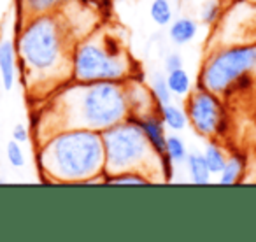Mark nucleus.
I'll return each mask as SVG.
<instances>
[{
    "instance_id": "f257e3e1",
    "label": "nucleus",
    "mask_w": 256,
    "mask_h": 242,
    "mask_svg": "<svg viewBox=\"0 0 256 242\" xmlns=\"http://www.w3.org/2000/svg\"><path fill=\"white\" fill-rule=\"evenodd\" d=\"M74 39L62 12L26 18L16 40L18 67L22 68L26 90L46 95V90L72 81Z\"/></svg>"
},
{
    "instance_id": "f03ea898",
    "label": "nucleus",
    "mask_w": 256,
    "mask_h": 242,
    "mask_svg": "<svg viewBox=\"0 0 256 242\" xmlns=\"http://www.w3.org/2000/svg\"><path fill=\"white\" fill-rule=\"evenodd\" d=\"M130 116L124 81L76 82L68 81L54 92L42 107V137L65 128H88L104 132ZM42 139V140H44Z\"/></svg>"
},
{
    "instance_id": "7ed1b4c3",
    "label": "nucleus",
    "mask_w": 256,
    "mask_h": 242,
    "mask_svg": "<svg viewBox=\"0 0 256 242\" xmlns=\"http://www.w3.org/2000/svg\"><path fill=\"white\" fill-rule=\"evenodd\" d=\"M37 164L50 182H106L102 134L88 128L58 130L39 142Z\"/></svg>"
},
{
    "instance_id": "20e7f679",
    "label": "nucleus",
    "mask_w": 256,
    "mask_h": 242,
    "mask_svg": "<svg viewBox=\"0 0 256 242\" xmlns=\"http://www.w3.org/2000/svg\"><path fill=\"white\" fill-rule=\"evenodd\" d=\"M134 60L110 32H96L79 40L72 51V81L123 82L134 78Z\"/></svg>"
},
{
    "instance_id": "39448f33",
    "label": "nucleus",
    "mask_w": 256,
    "mask_h": 242,
    "mask_svg": "<svg viewBox=\"0 0 256 242\" xmlns=\"http://www.w3.org/2000/svg\"><path fill=\"white\" fill-rule=\"evenodd\" d=\"M256 76V42L218 46L207 54L198 76V88L230 98L251 88Z\"/></svg>"
},
{
    "instance_id": "423d86ee",
    "label": "nucleus",
    "mask_w": 256,
    "mask_h": 242,
    "mask_svg": "<svg viewBox=\"0 0 256 242\" xmlns=\"http://www.w3.org/2000/svg\"><path fill=\"white\" fill-rule=\"evenodd\" d=\"M100 134L106 156V176L140 170L154 181V172L162 174V158L153 151L136 116H128Z\"/></svg>"
},
{
    "instance_id": "0eeeda50",
    "label": "nucleus",
    "mask_w": 256,
    "mask_h": 242,
    "mask_svg": "<svg viewBox=\"0 0 256 242\" xmlns=\"http://www.w3.org/2000/svg\"><path fill=\"white\" fill-rule=\"evenodd\" d=\"M186 116L196 136L223 140L228 132L224 98L206 88H196L186 96Z\"/></svg>"
},
{
    "instance_id": "6e6552de",
    "label": "nucleus",
    "mask_w": 256,
    "mask_h": 242,
    "mask_svg": "<svg viewBox=\"0 0 256 242\" xmlns=\"http://www.w3.org/2000/svg\"><path fill=\"white\" fill-rule=\"evenodd\" d=\"M124 95H126L130 116L144 118L148 114H154L160 110V106L154 100L150 86H146L137 76L124 81Z\"/></svg>"
},
{
    "instance_id": "1a4fd4ad",
    "label": "nucleus",
    "mask_w": 256,
    "mask_h": 242,
    "mask_svg": "<svg viewBox=\"0 0 256 242\" xmlns=\"http://www.w3.org/2000/svg\"><path fill=\"white\" fill-rule=\"evenodd\" d=\"M0 81L4 90L11 92L18 81V53L12 40H0Z\"/></svg>"
},
{
    "instance_id": "9d476101",
    "label": "nucleus",
    "mask_w": 256,
    "mask_h": 242,
    "mask_svg": "<svg viewBox=\"0 0 256 242\" xmlns=\"http://www.w3.org/2000/svg\"><path fill=\"white\" fill-rule=\"evenodd\" d=\"M137 123L142 128L146 139L150 140L153 151L158 156H164L165 148H167V134H165V123L162 121L160 114H148L144 118H137Z\"/></svg>"
},
{
    "instance_id": "9b49d317",
    "label": "nucleus",
    "mask_w": 256,
    "mask_h": 242,
    "mask_svg": "<svg viewBox=\"0 0 256 242\" xmlns=\"http://www.w3.org/2000/svg\"><path fill=\"white\" fill-rule=\"evenodd\" d=\"M196 34H198V22L190 16H179L172 20V23L168 25L167 36L176 46H186L195 39Z\"/></svg>"
},
{
    "instance_id": "f8f14e48",
    "label": "nucleus",
    "mask_w": 256,
    "mask_h": 242,
    "mask_svg": "<svg viewBox=\"0 0 256 242\" xmlns=\"http://www.w3.org/2000/svg\"><path fill=\"white\" fill-rule=\"evenodd\" d=\"M246 170H248V158H246V154L238 153V151L228 153L226 165L221 170V174L218 176V182L223 186L237 184V182L242 181Z\"/></svg>"
},
{
    "instance_id": "ddd939ff",
    "label": "nucleus",
    "mask_w": 256,
    "mask_h": 242,
    "mask_svg": "<svg viewBox=\"0 0 256 242\" xmlns=\"http://www.w3.org/2000/svg\"><path fill=\"white\" fill-rule=\"evenodd\" d=\"M72 4V0H20L22 11L28 18L40 14H53V12H62L65 8Z\"/></svg>"
},
{
    "instance_id": "4468645a",
    "label": "nucleus",
    "mask_w": 256,
    "mask_h": 242,
    "mask_svg": "<svg viewBox=\"0 0 256 242\" xmlns=\"http://www.w3.org/2000/svg\"><path fill=\"white\" fill-rule=\"evenodd\" d=\"M202 154H204V158H206V164H207V167H209L210 176H220L228 160L226 150L221 146L220 140L207 139V144L204 146Z\"/></svg>"
},
{
    "instance_id": "2eb2a0df",
    "label": "nucleus",
    "mask_w": 256,
    "mask_h": 242,
    "mask_svg": "<svg viewBox=\"0 0 256 242\" xmlns=\"http://www.w3.org/2000/svg\"><path fill=\"white\" fill-rule=\"evenodd\" d=\"M184 165H186V168H188L190 181H192L193 184H198V186L209 184L210 172H209V167H207L206 158H204L202 153H198V151L190 153L184 162Z\"/></svg>"
},
{
    "instance_id": "dca6fc26",
    "label": "nucleus",
    "mask_w": 256,
    "mask_h": 242,
    "mask_svg": "<svg viewBox=\"0 0 256 242\" xmlns=\"http://www.w3.org/2000/svg\"><path fill=\"white\" fill-rule=\"evenodd\" d=\"M158 114H160L162 121L165 123V128H170L172 132H181V130H184V126L188 125L186 110L174 102H168V104H165V106H162Z\"/></svg>"
},
{
    "instance_id": "f3484780",
    "label": "nucleus",
    "mask_w": 256,
    "mask_h": 242,
    "mask_svg": "<svg viewBox=\"0 0 256 242\" xmlns=\"http://www.w3.org/2000/svg\"><path fill=\"white\" fill-rule=\"evenodd\" d=\"M165 78H167V84H168V88H170L172 95L178 96V98H186V96L193 92L192 78H190L188 70H186L184 67L167 72Z\"/></svg>"
},
{
    "instance_id": "a211bd4d",
    "label": "nucleus",
    "mask_w": 256,
    "mask_h": 242,
    "mask_svg": "<svg viewBox=\"0 0 256 242\" xmlns=\"http://www.w3.org/2000/svg\"><path fill=\"white\" fill-rule=\"evenodd\" d=\"M150 18L156 26H168L174 20L172 0H153L150 4Z\"/></svg>"
},
{
    "instance_id": "6ab92c4d",
    "label": "nucleus",
    "mask_w": 256,
    "mask_h": 242,
    "mask_svg": "<svg viewBox=\"0 0 256 242\" xmlns=\"http://www.w3.org/2000/svg\"><path fill=\"white\" fill-rule=\"evenodd\" d=\"M165 154L174 162V165H184L186 158H188L190 151L186 148V142L181 136L178 134H170L167 136V148H165Z\"/></svg>"
},
{
    "instance_id": "aec40b11",
    "label": "nucleus",
    "mask_w": 256,
    "mask_h": 242,
    "mask_svg": "<svg viewBox=\"0 0 256 242\" xmlns=\"http://www.w3.org/2000/svg\"><path fill=\"white\" fill-rule=\"evenodd\" d=\"M150 90L160 107L168 102H172V98H174V95H172L170 88H168V84H167V78H165L162 72H154V74L151 76Z\"/></svg>"
},
{
    "instance_id": "412c9836",
    "label": "nucleus",
    "mask_w": 256,
    "mask_h": 242,
    "mask_svg": "<svg viewBox=\"0 0 256 242\" xmlns=\"http://www.w3.org/2000/svg\"><path fill=\"white\" fill-rule=\"evenodd\" d=\"M106 182H110V184H150L153 181L150 176H146L140 170H124L106 176Z\"/></svg>"
},
{
    "instance_id": "4be33fe9",
    "label": "nucleus",
    "mask_w": 256,
    "mask_h": 242,
    "mask_svg": "<svg viewBox=\"0 0 256 242\" xmlns=\"http://www.w3.org/2000/svg\"><path fill=\"white\" fill-rule=\"evenodd\" d=\"M221 14H223V0H206L200 8V22L206 26L218 25Z\"/></svg>"
},
{
    "instance_id": "5701e85b",
    "label": "nucleus",
    "mask_w": 256,
    "mask_h": 242,
    "mask_svg": "<svg viewBox=\"0 0 256 242\" xmlns=\"http://www.w3.org/2000/svg\"><path fill=\"white\" fill-rule=\"evenodd\" d=\"M6 156H8V162L14 168L25 167V164H26L25 151H23L22 144L16 142V140H9L8 142V146H6Z\"/></svg>"
},
{
    "instance_id": "b1692460",
    "label": "nucleus",
    "mask_w": 256,
    "mask_h": 242,
    "mask_svg": "<svg viewBox=\"0 0 256 242\" xmlns=\"http://www.w3.org/2000/svg\"><path fill=\"white\" fill-rule=\"evenodd\" d=\"M182 67V56L178 53V51H168L164 58V68H165V74L170 70H176V68H181Z\"/></svg>"
},
{
    "instance_id": "393cba45",
    "label": "nucleus",
    "mask_w": 256,
    "mask_h": 242,
    "mask_svg": "<svg viewBox=\"0 0 256 242\" xmlns=\"http://www.w3.org/2000/svg\"><path fill=\"white\" fill-rule=\"evenodd\" d=\"M12 140H16V142H20V144L28 142L30 140V130L26 128L23 123L16 125L14 128H12Z\"/></svg>"
},
{
    "instance_id": "a878e982",
    "label": "nucleus",
    "mask_w": 256,
    "mask_h": 242,
    "mask_svg": "<svg viewBox=\"0 0 256 242\" xmlns=\"http://www.w3.org/2000/svg\"><path fill=\"white\" fill-rule=\"evenodd\" d=\"M252 150H254V154H256V130H254V137H252Z\"/></svg>"
},
{
    "instance_id": "bb28decb",
    "label": "nucleus",
    "mask_w": 256,
    "mask_h": 242,
    "mask_svg": "<svg viewBox=\"0 0 256 242\" xmlns=\"http://www.w3.org/2000/svg\"><path fill=\"white\" fill-rule=\"evenodd\" d=\"M249 2H251V4H256V0H249Z\"/></svg>"
},
{
    "instance_id": "cd10ccee",
    "label": "nucleus",
    "mask_w": 256,
    "mask_h": 242,
    "mask_svg": "<svg viewBox=\"0 0 256 242\" xmlns=\"http://www.w3.org/2000/svg\"><path fill=\"white\" fill-rule=\"evenodd\" d=\"M223 2H234V0H223Z\"/></svg>"
},
{
    "instance_id": "c85d7f7f",
    "label": "nucleus",
    "mask_w": 256,
    "mask_h": 242,
    "mask_svg": "<svg viewBox=\"0 0 256 242\" xmlns=\"http://www.w3.org/2000/svg\"><path fill=\"white\" fill-rule=\"evenodd\" d=\"M121 2H123V0H121Z\"/></svg>"
}]
</instances>
